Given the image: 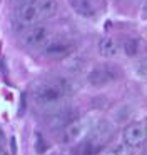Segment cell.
I'll list each match as a JSON object with an SVG mask.
<instances>
[{"label":"cell","instance_id":"7","mask_svg":"<svg viewBox=\"0 0 147 155\" xmlns=\"http://www.w3.org/2000/svg\"><path fill=\"white\" fill-rule=\"evenodd\" d=\"M74 50H75V47H74L72 42H69V40H57V38H53V40L50 42L45 48H42L40 52H42L43 57H47V58L60 60V58H65V57H69V55H72Z\"/></svg>","mask_w":147,"mask_h":155},{"label":"cell","instance_id":"5","mask_svg":"<svg viewBox=\"0 0 147 155\" xmlns=\"http://www.w3.org/2000/svg\"><path fill=\"white\" fill-rule=\"evenodd\" d=\"M119 77V68L110 64H99L89 72V84L94 87H104L117 80Z\"/></svg>","mask_w":147,"mask_h":155},{"label":"cell","instance_id":"2","mask_svg":"<svg viewBox=\"0 0 147 155\" xmlns=\"http://www.w3.org/2000/svg\"><path fill=\"white\" fill-rule=\"evenodd\" d=\"M55 0H22L15 8V20L20 27H30L55 15Z\"/></svg>","mask_w":147,"mask_h":155},{"label":"cell","instance_id":"10","mask_svg":"<svg viewBox=\"0 0 147 155\" xmlns=\"http://www.w3.org/2000/svg\"><path fill=\"white\" fill-rule=\"evenodd\" d=\"M119 50H120V45L114 37H104L99 40V54L102 57L112 58L119 54Z\"/></svg>","mask_w":147,"mask_h":155},{"label":"cell","instance_id":"1","mask_svg":"<svg viewBox=\"0 0 147 155\" xmlns=\"http://www.w3.org/2000/svg\"><path fill=\"white\" fill-rule=\"evenodd\" d=\"M69 97H70L69 82L59 77L43 78V80L35 82L32 87V100L35 102V105L45 108V110L62 107Z\"/></svg>","mask_w":147,"mask_h":155},{"label":"cell","instance_id":"3","mask_svg":"<svg viewBox=\"0 0 147 155\" xmlns=\"http://www.w3.org/2000/svg\"><path fill=\"white\" fill-rule=\"evenodd\" d=\"M55 38L53 30L43 24L23 27V32L20 34V44L30 50H42L50 42Z\"/></svg>","mask_w":147,"mask_h":155},{"label":"cell","instance_id":"4","mask_svg":"<svg viewBox=\"0 0 147 155\" xmlns=\"http://www.w3.org/2000/svg\"><path fill=\"white\" fill-rule=\"evenodd\" d=\"M94 127V117L85 115V117H75L72 122L65 125L62 128V140L65 143L70 142H79L92 130Z\"/></svg>","mask_w":147,"mask_h":155},{"label":"cell","instance_id":"13","mask_svg":"<svg viewBox=\"0 0 147 155\" xmlns=\"http://www.w3.org/2000/svg\"><path fill=\"white\" fill-rule=\"evenodd\" d=\"M0 143H2V132H0Z\"/></svg>","mask_w":147,"mask_h":155},{"label":"cell","instance_id":"8","mask_svg":"<svg viewBox=\"0 0 147 155\" xmlns=\"http://www.w3.org/2000/svg\"><path fill=\"white\" fill-rule=\"evenodd\" d=\"M75 117H79L74 108H62V107H57V108H52L50 114L47 115V125L52 128H63L69 122H72Z\"/></svg>","mask_w":147,"mask_h":155},{"label":"cell","instance_id":"11","mask_svg":"<svg viewBox=\"0 0 147 155\" xmlns=\"http://www.w3.org/2000/svg\"><path fill=\"white\" fill-rule=\"evenodd\" d=\"M97 155H132V148H129L125 143L124 145H112L109 148L99 150Z\"/></svg>","mask_w":147,"mask_h":155},{"label":"cell","instance_id":"6","mask_svg":"<svg viewBox=\"0 0 147 155\" xmlns=\"http://www.w3.org/2000/svg\"><path fill=\"white\" fill-rule=\"evenodd\" d=\"M145 135H147L145 124L144 122H132L124 128L122 138L124 143L129 148H140L145 143Z\"/></svg>","mask_w":147,"mask_h":155},{"label":"cell","instance_id":"12","mask_svg":"<svg viewBox=\"0 0 147 155\" xmlns=\"http://www.w3.org/2000/svg\"><path fill=\"white\" fill-rule=\"evenodd\" d=\"M0 155H9V153H7V150H3V148H2V145H0Z\"/></svg>","mask_w":147,"mask_h":155},{"label":"cell","instance_id":"9","mask_svg":"<svg viewBox=\"0 0 147 155\" xmlns=\"http://www.w3.org/2000/svg\"><path fill=\"white\" fill-rule=\"evenodd\" d=\"M72 10L84 18H94L102 10L100 0H69Z\"/></svg>","mask_w":147,"mask_h":155}]
</instances>
